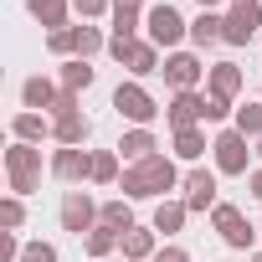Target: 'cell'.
I'll use <instances>...</instances> for the list:
<instances>
[{
  "label": "cell",
  "mask_w": 262,
  "mask_h": 262,
  "mask_svg": "<svg viewBox=\"0 0 262 262\" xmlns=\"http://www.w3.org/2000/svg\"><path fill=\"white\" fill-rule=\"evenodd\" d=\"M118 190H123V201L165 195V190H175V165H170L165 155H149V160H139V165H128V170H123Z\"/></svg>",
  "instance_id": "6da1fadb"
},
{
  "label": "cell",
  "mask_w": 262,
  "mask_h": 262,
  "mask_svg": "<svg viewBox=\"0 0 262 262\" xmlns=\"http://www.w3.org/2000/svg\"><path fill=\"white\" fill-rule=\"evenodd\" d=\"M6 170H11V195H31L41 185V149L36 144H11L6 149Z\"/></svg>",
  "instance_id": "7a4b0ae2"
},
{
  "label": "cell",
  "mask_w": 262,
  "mask_h": 262,
  "mask_svg": "<svg viewBox=\"0 0 262 262\" xmlns=\"http://www.w3.org/2000/svg\"><path fill=\"white\" fill-rule=\"evenodd\" d=\"M144 31H149V41H155V47H180V41L190 36V26L180 21V11H175V6H149Z\"/></svg>",
  "instance_id": "3957f363"
},
{
  "label": "cell",
  "mask_w": 262,
  "mask_h": 262,
  "mask_svg": "<svg viewBox=\"0 0 262 262\" xmlns=\"http://www.w3.org/2000/svg\"><path fill=\"white\" fill-rule=\"evenodd\" d=\"M211 155H216V170L221 175H247V134H236V128H221V134L211 139Z\"/></svg>",
  "instance_id": "277c9868"
},
{
  "label": "cell",
  "mask_w": 262,
  "mask_h": 262,
  "mask_svg": "<svg viewBox=\"0 0 262 262\" xmlns=\"http://www.w3.org/2000/svg\"><path fill=\"white\" fill-rule=\"evenodd\" d=\"M211 226H216V231H221V242H226V247H236V252H247V247L257 242V226H247V221H242V211H236V206H226V201L211 211Z\"/></svg>",
  "instance_id": "5b68a950"
},
{
  "label": "cell",
  "mask_w": 262,
  "mask_h": 262,
  "mask_svg": "<svg viewBox=\"0 0 262 262\" xmlns=\"http://www.w3.org/2000/svg\"><path fill=\"white\" fill-rule=\"evenodd\" d=\"M113 108H118L128 123H139V128H144V123H155V113H160V108H155V98H149L139 82H118V93H113Z\"/></svg>",
  "instance_id": "8992f818"
},
{
  "label": "cell",
  "mask_w": 262,
  "mask_h": 262,
  "mask_svg": "<svg viewBox=\"0 0 262 262\" xmlns=\"http://www.w3.org/2000/svg\"><path fill=\"white\" fill-rule=\"evenodd\" d=\"M257 26H262V6H257V0H252V6H231V16H221V41L247 47L257 36Z\"/></svg>",
  "instance_id": "52a82bcc"
},
{
  "label": "cell",
  "mask_w": 262,
  "mask_h": 262,
  "mask_svg": "<svg viewBox=\"0 0 262 262\" xmlns=\"http://www.w3.org/2000/svg\"><path fill=\"white\" fill-rule=\"evenodd\" d=\"M160 72H165V82H170L175 93H195V82L206 77V67H201V57H190V52H170Z\"/></svg>",
  "instance_id": "ba28073f"
},
{
  "label": "cell",
  "mask_w": 262,
  "mask_h": 262,
  "mask_svg": "<svg viewBox=\"0 0 262 262\" xmlns=\"http://www.w3.org/2000/svg\"><path fill=\"white\" fill-rule=\"evenodd\" d=\"M98 216H103V206H93L82 190H67V195H62V231H77V236H82V231L98 226Z\"/></svg>",
  "instance_id": "9c48e42d"
},
{
  "label": "cell",
  "mask_w": 262,
  "mask_h": 262,
  "mask_svg": "<svg viewBox=\"0 0 262 262\" xmlns=\"http://www.w3.org/2000/svg\"><path fill=\"white\" fill-rule=\"evenodd\" d=\"M185 206H190V211H216V206H221L211 170H190V175H185Z\"/></svg>",
  "instance_id": "30bf717a"
},
{
  "label": "cell",
  "mask_w": 262,
  "mask_h": 262,
  "mask_svg": "<svg viewBox=\"0 0 262 262\" xmlns=\"http://www.w3.org/2000/svg\"><path fill=\"white\" fill-rule=\"evenodd\" d=\"M170 128L180 134V128H195V118H206V98L201 93H175V103H170Z\"/></svg>",
  "instance_id": "8fae6325"
},
{
  "label": "cell",
  "mask_w": 262,
  "mask_h": 262,
  "mask_svg": "<svg viewBox=\"0 0 262 262\" xmlns=\"http://www.w3.org/2000/svg\"><path fill=\"white\" fill-rule=\"evenodd\" d=\"M52 175H57V180H82V175H93V155L62 144V149L52 155Z\"/></svg>",
  "instance_id": "7c38bea8"
},
{
  "label": "cell",
  "mask_w": 262,
  "mask_h": 262,
  "mask_svg": "<svg viewBox=\"0 0 262 262\" xmlns=\"http://www.w3.org/2000/svg\"><path fill=\"white\" fill-rule=\"evenodd\" d=\"M93 134V123L82 118V113H57L52 118V139L57 144H72V149H82V139Z\"/></svg>",
  "instance_id": "4fadbf2b"
},
{
  "label": "cell",
  "mask_w": 262,
  "mask_h": 262,
  "mask_svg": "<svg viewBox=\"0 0 262 262\" xmlns=\"http://www.w3.org/2000/svg\"><path fill=\"white\" fill-rule=\"evenodd\" d=\"M123 67L134 72V77H149V72H160V47L155 41H134L123 52Z\"/></svg>",
  "instance_id": "5bb4252c"
},
{
  "label": "cell",
  "mask_w": 262,
  "mask_h": 262,
  "mask_svg": "<svg viewBox=\"0 0 262 262\" xmlns=\"http://www.w3.org/2000/svg\"><path fill=\"white\" fill-rule=\"evenodd\" d=\"M236 93H242V67L236 62H216L211 67V98H226L231 103Z\"/></svg>",
  "instance_id": "9a60e30c"
},
{
  "label": "cell",
  "mask_w": 262,
  "mask_h": 262,
  "mask_svg": "<svg viewBox=\"0 0 262 262\" xmlns=\"http://www.w3.org/2000/svg\"><path fill=\"white\" fill-rule=\"evenodd\" d=\"M123 262H144L155 257V226H134V231H123Z\"/></svg>",
  "instance_id": "2e32d148"
},
{
  "label": "cell",
  "mask_w": 262,
  "mask_h": 262,
  "mask_svg": "<svg viewBox=\"0 0 262 262\" xmlns=\"http://www.w3.org/2000/svg\"><path fill=\"white\" fill-rule=\"evenodd\" d=\"M118 155H123L128 165H139V160H149V155H155V134H149V128H128V134L118 139Z\"/></svg>",
  "instance_id": "e0dca14e"
},
{
  "label": "cell",
  "mask_w": 262,
  "mask_h": 262,
  "mask_svg": "<svg viewBox=\"0 0 262 262\" xmlns=\"http://www.w3.org/2000/svg\"><path fill=\"white\" fill-rule=\"evenodd\" d=\"M185 216H190V206H185V201H160V206H155V231L175 236V231L185 226Z\"/></svg>",
  "instance_id": "ac0fdd59"
},
{
  "label": "cell",
  "mask_w": 262,
  "mask_h": 262,
  "mask_svg": "<svg viewBox=\"0 0 262 262\" xmlns=\"http://www.w3.org/2000/svg\"><path fill=\"white\" fill-rule=\"evenodd\" d=\"M21 98H26V108L36 113V108H57V98H62V93H57V88H52L47 77H26V88H21Z\"/></svg>",
  "instance_id": "d6986e66"
},
{
  "label": "cell",
  "mask_w": 262,
  "mask_h": 262,
  "mask_svg": "<svg viewBox=\"0 0 262 262\" xmlns=\"http://www.w3.org/2000/svg\"><path fill=\"white\" fill-rule=\"evenodd\" d=\"M118 242H123V236H118V231H113V226H103V221H98V226H93V231H88V242H82V247H88V257H98V262H108V257H113V247H118Z\"/></svg>",
  "instance_id": "ffe728a7"
},
{
  "label": "cell",
  "mask_w": 262,
  "mask_h": 262,
  "mask_svg": "<svg viewBox=\"0 0 262 262\" xmlns=\"http://www.w3.org/2000/svg\"><path fill=\"white\" fill-rule=\"evenodd\" d=\"M31 6V16L47 26V31H62L67 26V0H26Z\"/></svg>",
  "instance_id": "44dd1931"
},
{
  "label": "cell",
  "mask_w": 262,
  "mask_h": 262,
  "mask_svg": "<svg viewBox=\"0 0 262 262\" xmlns=\"http://www.w3.org/2000/svg\"><path fill=\"white\" fill-rule=\"evenodd\" d=\"M11 128H16V139H21V144H41V139L52 134V123H47L41 113H16Z\"/></svg>",
  "instance_id": "7402d4cb"
},
{
  "label": "cell",
  "mask_w": 262,
  "mask_h": 262,
  "mask_svg": "<svg viewBox=\"0 0 262 262\" xmlns=\"http://www.w3.org/2000/svg\"><path fill=\"white\" fill-rule=\"evenodd\" d=\"M98 221H103V226H113V231L123 236V231H134V206H128V201H108Z\"/></svg>",
  "instance_id": "603a6c76"
},
{
  "label": "cell",
  "mask_w": 262,
  "mask_h": 262,
  "mask_svg": "<svg viewBox=\"0 0 262 262\" xmlns=\"http://www.w3.org/2000/svg\"><path fill=\"white\" fill-rule=\"evenodd\" d=\"M190 41H195V47H211V41H221V16L201 11V16L190 21Z\"/></svg>",
  "instance_id": "cb8c5ba5"
},
{
  "label": "cell",
  "mask_w": 262,
  "mask_h": 262,
  "mask_svg": "<svg viewBox=\"0 0 262 262\" xmlns=\"http://www.w3.org/2000/svg\"><path fill=\"white\" fill-rule=\"evenodd\" d=\"M103 47H108V41L98 36V26H72V57H82V62H88V57H93V52H103Z\"/></svg>",
  "instance_id": "d4e9b609"
},
{
  "label": "cell",
  "mask_w": 262,
  "mask_h": 262,
  "mask_svg": "<svg viewBox=\"0 0 262 262\" xmlns=\"http://www.w3.org/2000/svg\"><path fill=\"white\" fill-rule=\"evenodd\" d=\"M175 155L180 160H201L206 155V134H201V128H180V134H175Z\"/></svg>",
  "instance_id": "484cf974"
},
{
  "label": "cell",
  "mask_w": 262,
  "mask_h": 262,
  "mask_svg": "<svg viewBox=\"0 0 262 262\" xmlns=\"http://www.w3.org/2000/svg\"><path fill=\"white\" fill-rule=\"evenodd\" d=\"M62 88H67V93H82V88H93V67H88L82 57H77V62H67V67H62Z\"/></svg>",
  "instance_id": "4316f807"
},
{
  "label": "cell",
  "mask_w": 262,
  "mask_h": 262,
  "mask_svg": "<svg viewBox=\"0 0 262 262\" xmlns=\"http://www.w3.org/2000/svg\"><path fill=\"white\" fill-rule=\"evenodd\" d=\"M88 180H98V185L118 180V149H98V155H93V175H88Z\"/></svg>",
  "instance_id": "83f0119b"
},
{
  "label": "cell",
  "mask_w": 262,
  "mask_h": 262,
  "mask_svg": "<svg viewBox=\"0 0 262 262\" xmlns=\"http://www.w3.org/2000/svg\"><path fill=\"white\" fill-rule=\"evenodd\" d=\"M236 134H247V139H262V103H247V108H236Z\"/></svg>",
  "instance_id": "f1b7e54d"
},
{
  "label": "cell",
  "mask_w": 262,
  "mask_h": 262,
  "mask_svg": "<svg viewBox=\"0 0 262 262\" xmlns=\"http://www.w3.org/2000/svg\"><path fill=\"white\" fill-rule=\"evenodd\" d=\"M26 221V206H21V195H6V201H0V226H6V231H16Z\"/></svg>",
  "instance_id": "f546056e"
},
{
  "label": "cell",
  "mask_w": 262,
  "mask_h": 262,
  "mask_svg": "<svg viewBox=\"0 0 262 262\" xmlns=\"http://www.w3.org/2000/svg\"><path fill=\"white\" fill-rule=\"evenodd\" d=\"M21 262H57V247L52 242H26L21 247Z\"/></svg>",
  "instance_id": "4dcf8cb0"
},
{
  "label": "cell",
  "mask_w": 262,
  "mask_h": 262,
  "mask_svg": "<svg viewBox=\"0 0 262 262\" xmlns=\"http://www.w3.org/2000/svg\"><path fill=\"white\" fill-rule=\"evenodd\" d=\"M226 113H231V103H226V98H206V123H221Z\"/></svg>",
  "instance_id": "1f68e13d"
},
{
  "label": "cell",
  "mask_w": 262,
  "mask_h": 262,
  "mask_svg": "<svg viewBox=\"0 0 262 262\" xmlns=\"http://www.w3.org/2000/svg\"><path fill=\"white\" fill-rule=\"evenodd\" d=\"M72 6H77V11H82V16L93 21V16H103V11H113V0H72Z\"/></svg>",
  "instance_id": "d6a6232c"
},
{
  "label": "cell",
  "mask_w": 262,
  "mask_h": 262,
  "mask_svg": "<svg viewBox=\"0 0 262 262\" xmlns=\"http://www.w3.org/2000/svg\"><path fill=\"white\" fill-rule=\"evenodd\" d=\"M0 262H21V242L6 231V236H0Z\"/></svg>",
  "instance_id": "836d02e7"
},
{
  "label": "cell",
  "mask_w": 262,
  "mask_h": 262,
  "mask_svg": "<svg viewBox=\"0 0 262 262\" xmlns=\"http://www.w3.org/2000/svg\"><path fill=\"white\" fill-rule=\"evenodd\" d=\"M57 113H82V108H77V93H67V88H62V98H57V108H52V118H57Z\"/></svg>",
  "instance_id": "e575fe53"
},
{
  "label": "cell",
  "mask_w": 262,
  "mask_h": 262,
  "mask_svg": "<svg viewBox=\"0 0 262 262\" xmlns=\"http://www.w3.org/2000/svg\"><path fill=\"white\" fill-rule=\"evenodd\" d=\"M155 262H190V252H185V247H165Z\"/></svg>",
  "instance_id": "d590c367"
},
{
  "label": "cell",
  "mask_w": 262,
  "mask_h": 262,
  "mask_svg": "<svg viewBox=\"0 0 262 262\" xmlns=\"http://www.w3.org/2000/svg\"><path fill=\"white\" fill-rule=\"evenodd\" d=\"M144 0H113V11H139Z\"/></svg>",
  "instance_id": "8d00e7d4"
},
{
  "label": "cell",
  "mask_w": 262,
  "mask_h": 262,
  "mask_svg": "<svg viewBox=\"0 0 262 262\" xmlns=\"http://www.w3.org/2000/svg\"><path fill=\"white\" fill-rule=\"evenodd\" d=\"M252 195L262 201V170H252Z\"/></svg>",
  "instance_id": "74e56055"
},
{
  "label": "cell",
  "mask_w": 262,
  "mask_h": 262,
  "mask_svg": "<svg viewBox=\"0 0 262 262\" xmlns=\"http://www.w3.org/2000/svg\"><path fill=\"white\" fill-rule=\"evenodd\" d=\"M211 6H216V0H201V11H211Z\"/></svg>",
  "instance_id": "f35d334b"
},
{
  "label": "cell",
  "mask_w": 262,
  "mask_h": 262,
  "mask_svg": "<svg viewBox=\"0 0 262 262\" xmlns=\"http://www.w3.org/2000/svg\"><path fill=\"white\" fill-rule=\"evenodd\" d=\"M231 6H252V0H231Z\"/></svg>",
  "instance_id": "ab89813d"
},
{
  "label": "cell",
  "mask_w": 262,
  "mask_h": 262,
  "mask_svg": "<svg viewBox=\"0 0 262 262\" xmlns=\"http://www.w3.org/2000/svg\"><path fill=\"white\" fill-rule=\"evenodd\" d=\"M252 262H262V252H257V257H252Z\"/></svg>",
  "instance_id": "60d3db41"
},
{
  "label": "cell",
  "mask_w": 262,
  "mask_h": 262,
  "mask_svg": "<svg viewBox=\"0 0 262 262\" xmlns=\"http://www.w3.org/2000/svg\"><path fill=\"white\" fill-rule=\"evenodd\" d=\"M257 155H262V144H257Z\"/></svg>",
  "instance_id": "b9f144b4"
},
{
  "label": "cell",
  "mask_w": 262,
  "mask_h": 262,
  "mask_svg": "<svg viewBox=\"0 0 262 262\" xmlns=\"http://www.w3.org/2000/svg\"><path fill=\"white\" fill-rule=\"evenodd\" d=\"M108 262H118V257H108Z\"/></svg>",
  "instance_id": "7bdbcfd3"
}]
</instances>
